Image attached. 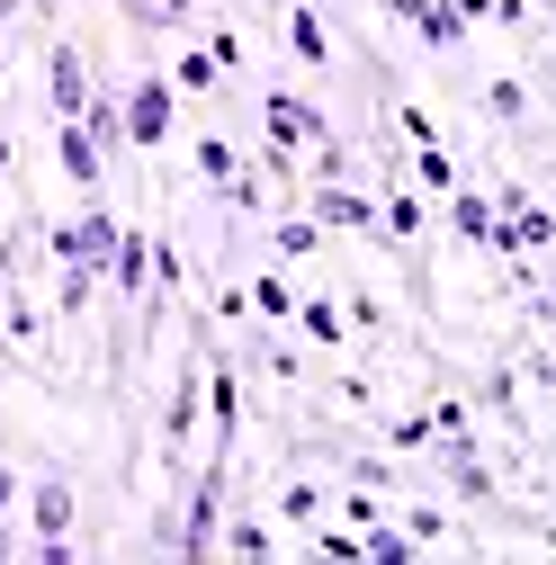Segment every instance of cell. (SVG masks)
I'll list each match as a JSON object with an SVG mask.
<instances>
[{
  "mask_svg": "<svg viewBox=\"0 0 556 565\" xmlns=\"http://www.w3.org/2000/svg\"><path fill=\"white\" fill-rule=\"evenodd\" d=\"M225 467H234V458H206V467L189 476L180 521H162V530H153V547H162V556H206V547H216V521H225Z\"/></svg>",
  "mask_w": 556,
  "mask_h": 565,
  "instance_id": "cell-1",
  "label": "cell"
},
{
  "mask_svg": "<svg viewBox=\"0 0 556 565\" xmlns=\"http://www.w3.org/2000/svg\"><path fill=\"white\" fill-rule=\"evenodd\" d=\"M117 117H126V153H162L171 145V82L162 73L117 82Z\"/></svg>",
  "mask_w": 556,
  "mask_h": 565,
  "instance_id": "cell-2",
  "label": "cell"
},
{
  "mask_svg": "<svg viewBox=\"0 0 556 565\" xmlns=\"http://www.w3.org/2000/svg\"><path fill=\"white\" fill-rule=\"evenodd\" d=\"M197 404H206V422H216V458H234L243 449V369L225 360L216 341H206V395Z\"/></svg>",
  "mask_w": 556,
  "mask_h": 565,
  "instance_id": "cell-3",
  "label": "cell"
},
{
  "mask_svg": "<svg viewBox=\"0 0 556 565\" xmlns=\"http://www.w3.org/2000/svg\"><path fill=\"white\" fill-rule=\"evenodd\" d=\"M197 395H206V341H189V360H180V377H171V404H162V449H171V458H189Z\"/></svg>",
  "mask_w": 556,
  "mask_h": 565,
  "instance_id": "cell-4",
  "label": "cell"
},
{
  "mask_svg": "<svg viewBox=\"0 0 556 565\" xmlns=\"http://www.w3.org/2000/svg\"><path fill=\"white\" fill-rule=\"evenodd\" d=\"M82 99H90V54L73 36H54L45 45V117H82Z\"/></svg>",
  "mask_w": 556,
  "mask_h": 565,
  "instance_id": "cell-5",
  "label": "cell"
},
{
  "mask_svg": "<svg viewBox=\"0 0 556 565\" xmlns=\"http://www.w3.org/2000/svg\"><path fill=\"white\" fill-rule=\"evenodd\" d=\"M306 216L314 225H341V234H377V198L351 189V180H314L306 189Z\"/></svg>",
  "mask_w": 556,
  "mask_h": 565,
  "instance_id": "cell-6",
  "label": "cell"
},
{
  "mask_svg": "<svg viewBox=\"0 0 556 565\" xmlns=\"http://www.w3.org/2000/svg\"><path fill=\"white\" fill-rule=\"evenodd\" d=\"M99 278H108V288H117L126 306H145V297H153V225H126Z\"/></svg>",
  "mask_w": 556,
  "mask_h": 565,
  "instance_id": "cell-7",
  "label": "cell"
},
{
  "mask_svg": "<svg viewBox=\"0 0 556 565\" xmlns=\"http://www.w3.org/2000/svg\"><path fill=\"white\" fill-rule=\"evenodd\" d=\"M377 10H386V19H404L431 54H458V45H467V19L449 10V0H377Z\"/></svg>",
  "mask_w": 556,
  "mask_h": 565,
  "instance_id": "cell-8",
  "label": "cell"
},
{
  "mask_svg": "<svg viewBox=\"0 0 556 565\" xmlns=\"http://www.w3.org/2000/svg\"><path fill=\"white\" fill-rule=\"evenodd\" d=\"M440 449V467H449V484H458V503H484V512H503V476L475 458V440H431Z\"/></svg>",
  "mask_w": 556,
  "mask_h": 565,
  "instance_id": "cell-9",
  "label": "cell"
},
{
  "mask_svg": "<svg viewBox=\"0 0 556 565\" xmlns=\"http://www.w3.org/2000/svg\"><path fill=\"white\" fill-rule=\"evenodd\" d=\"M449 234L467 252H494L503 260V216H494V198H484V189H449Z\"/></svg>",
  "mask_w": 556,
  "mask_h": 565,
  "instance_id": "cell-10",
  "label": "cell"
},
{
  "mask_svg": "<svg viewBox=\"0 0 556 565\" xmlns=\"http://www.w3.org/2000/svg\"><path fill=\"white\" fill-rule=\"evenodd\" d=\"M54 162H63V180H73V189H99V180H108V153L90 145L82 117H54Z\"/></svg>",
  "mask_w": 556,
  "mask_h": 565,
  "instance_id": "cell-11",
  "label": "cell"
},
{
  "mask_svg": "<svg viewBox=\"0 0 556 565\" xmlns=\"http://www.w3.org/2000/svg\"><path fill=\"white\" fill-rule=\"evenodd\" d=\"M260 126H269V145H278V153H297V145H314V135H332V126H323L306 99H288V90H269V99H260Z\"/></svg>",
  "mask_w": 556,
  "mask_h": 565,
  "instance_id": "cell-12",
  "label": "cell"
},
{
  "mask_svg": "<svg viewBox=\"0 0 556 565\" xmlns=\"http://www.w3.org/2000/svg\"><path fill=\"white\" fill-rule=\"evenodd\" d=\"M288 54L306 63V73H332V28H323V10H306V0H288Z\"/></svg>",
  "mask_w": 556,
  "mask_h": 565,
  "instance_id": "cell-13",
  "label": "cell"
},
{
  "mask_svg": "<svg viewBox=\"0 0 556 565\" xmlns=\"http://www.w3.org/2000/svg\"><path fill=\"white\" fill-rule=\"evenodd\" d=\"M377 234H386V243H423V234H431V206L413 198V189H395V198H377Z\"/></svg>",
  "mask_w": 556,
  "mask_h": 565,
  "instance_id": "cell-14",
  "label": "cell"
},
{
  "mask_svg": "<svg viewBox=\"0 0 556 565\" xmlns=\"http://www.w3.org/2000/svg\"><path fill=\"white\" fill-rule=\"evenodd\" d=\"M99 288H108V278H99V260H63V288H54V315H90V306H99Z\"/></svg>",
  "mask_w": 556,
  "mask_h": 565,
  "instance_id": "cell-15",
  "label": "cell"
},
{
  "mask_svg": "<svg viewBox=\"0 0 556 565\" xmlns=\"http://www.w3.org/2000/svg\"><path fill=\"white\" fill-rule=\"evenodd\" d=\"M332 512V493L314 484V476H297V484H278V521H297V530H314Z\"/></svg>",
  "mask_w": 556,
  "mask_h": 565,
  "instance_id": "cell-16",
  "label": "cell"
},
{
  "mask_svg": "<svg viewBox=\"0 0 556 565\" xmlns=\"http://www.w3.org/2000/svg\"><path fill=\"white\" fill-rule=\"evenodd\" d=\"M288 323H297V332H306V341H323V350H332V341H341V332H351V315H341V306H332V297H297V315H288Z\"/></svg>",
  "mask_w": 556,
  "mask_h": 565,
  "instance_id": "cell-17",
  "label": "cell"
},
{
  "mask_svg": "<svg viewBox=\"0 0 556 565\" xmlns=\"http://www.w3.org/2000/svg\"><path fill=\"white\" fill-rule=\"evenodd\" d=\"M243 297H252V315H260V323H288V315H297V288H288L278 269H260V278H252Z\"/></svg>",
  "mask_w": 556,
  "mask_h": 565,
  "instance_id": "cell-18",
  "label": "cell"
},
{
  "mask_svg": "<svg viewBox=\"0 0 556 565\" xmlns=\"http://www.w3.org/2000/svg\"><path fill=\"white\" fill-rule=\"evenodd\" d=\"M475 108L494 117V126H530V90H521V82H484V90H475Z\"/></svg>",
  "mask_w": 556,
  "mask_h": 565,
  "instance_id": "cell-19",
  "label": "cell"
},
{
  "mask_svg": "<svg viewBox=\"0 0 556 565\" xmlns=\"http://www.w3.org/2000/svg\"><path fill=\"white\" fill-rule=\"evenodd\" d=\"M269 252H278V260H306V252H323V225H314V216H288V225H269Z\"/></svg>",
  "mask_w": 556,
  "mask_h": 565,
  "instance_id": "cell-20",
  "label": "cell"
},
{
  "mask_svg": "<svg viewBox=\"0 0 556 565\" xmlns=\"http://www.w3.org/2000/svg\"><path fill=\"white\" fill-rule=\"evenodd\" d=\"M162 82H171V90H216L225 73H216V54H206V45H189V54L171 63V73H162Z\"/></svg>",
  "mask_w": 556,
  "mask_h": 565,
  "instance_id": "cell-21",
  "label": "cell"
},
{
  "mask_svg": "<svg viewBox=\"0 0 556 565\" xmlns=\"http://www.w3.org/2000/svg\"><path fill=\"white\" fill-rule=\"evenodd\" d=\"M413 180H423V189H440V198L458 189V162H449V145H440V135H431L423 153H413Z\"/></svg>",
  "mask_w": 556,
  "mask_h": 565,
  "instance_id": "cell-22",
  "label": "cell"
},
{
  "mask_svg": "<svg viewBox=\"0 0 556 565\" xmlns=\"http://www.w3.org/2000/svg\"><path fill=\"white\" fill-rule=\"evenodd\" d=\"M234 162H243V153L225 145V135H197V180H206V189H225V180H234Z\"/></svg>",
  "mask_w": 556,
  "mask_h": 565,
  "instance_id": "cell-23",
  "label": "cell"
},
{
  "mask_svg": "<svg viewBox=\"0 0 556 565\" xmlns=\"http://www.w3.org/2000/svg\"><path fill=\"white\" fill-rule=\"evenodd\" d=\"M216 547L225 556H269V521H216Z\"/></svg>",
  "mask_w": 556,
  "mask_h": 565,
  "instance_id": "cell-24",
  "label": "cell"
},
{
  "mask_svg": "<svg viewBox=\"0 0 556 565\" xmlns=\"http://www.w3.org/2000/svg\"><path fill=\"white\" fill-rule=\"evenodd\" d=\"M386 512H395V503H386ZM395 521H404V539H413V547H449V521H440V512H423V503H404Z\"/></svg>",
  "mask_w": 556,
  "mask_h": 565,
  "instance_id": "cell-25",
  "label": "cell"
},
{
  "mask_svg": "<svg viewBox=\"0 0 556 565\" xmlns=\"http://www.w3.org/2000/svg\"><path fill=\"white\" fill-rule=\"evenodd\" d=\"M386 449H395V458L431 449V413H395V422H386Z\"/></svg>",
  "mask_w": 556,
  "mask_h": 565,
  "instance_id": "cell-26",
  "label": "cell"
},
{
  "mask_svg": "<svg viewBox=\"0 0 556 565\" xmlns=\"http://www.w3.org/2000/svg\"><path fill=\"white\" fill-rule=\"evenodd\" d=\"M341 521H351V530H368V521H386V493H368V484H351V493H341Z\"/></svg>",
  "mask_w": 556,
  "mask_h": 565,
  "instance_id": "cell-27",
  "label": "cell"
},
{
  "mask_svg": "<svg viewBox=\"0 0 556 565\" xmlns=\"http://www.w3.org/2000/svg\"><path fill=\"white\" fill-rule=\"evenodd\" d=\"M206 54H216V73H243V36H234V28L206 36Z\"/></svg>",
  "mask_w": 556,
  "mask_h": 565,
  "instance_id": "cell-28",
  "label": "cell"
},
{
  "mask_svg": "<svg viewBox=\"0 0 556 565\" xmlns=\"http://www.w3.org/2000/svg\"><path fill=\"white\" fill-rule=\"evenodd\" d=\"M10 556H28V530H19L10 512H0V565H10Z\"/></svg>",
  "mask_w": 556,
  "mask_h": 565,
  "instance_id": "cell-29",
  "label": "cell"
},
{
  "mask_svg": "<svg viewBox=\"0 0 556 565\" xmlns=\"http://www.w3.org/2000/svg\"><path fill=\"white\" fill-rule=\"evenodd\" d=\"M153 10H162V28H189V19L206 10V0H153Z\"/></svg>",
  "mask_w": 556,
  "mask_h": 565,
  "instance_id": "cell-30",
  "label": "cell"
},
{
  "mask_svg": "<svg viewBox=\"0 0 556 565\" xmlns=\"http://www.w3.org/2000/svg\"><path fill=\"white\" fill-rule=\"evenodd\" d=\"M19 493H28V484H19V467H0V512H19Z\"/></svg>",
  "mask_w": 556,
  "mask_h": 565,
  "instance_id": "cell-31",
  "label": "cell"
},
{
  "mask_svg": "<svg viewBox=\"0 0 556 565\" xmlns=\"http://www.w3.org/2000/svg\"><path fill=\"white\" fill-rule=\"evenodd\" d=\"M19 171V145H10V135H0V180H10Z\"/></svg>",
  "mask_w": 556,
  "mask_h": 565,
  "instance_id": "cell-32",
  "label": "cell"
},
{
  "mask_svg": "<svg viewBox=\"0 0 556 565\" xmlns=\"http://www.w3.org/2000/svg\"><path fill=\"white\" fill-rule=\"evenodd\" d=\"M19 10H36V0H0V28H10V19H19Z\"/></svg>",
  "mask_w": 556,
  "mask_h": 565,
  "instance_id": "cell-33",
  "label": "cell"
},
{
  "mask_svg": "<svg viewBox=\"0 0 556 565\" xmlns=\"http://www.w3.org/2000/svg\"><path fill=\"white\" fill-rule=\"evenodd\" d=\"M530 10H556V0H530Z\"/></svg>",
  "mask_w": 556,
  "mask_h": 565,
  "instance_id": "cell-34",
  "label": "cell"
},
{
  "mask_svg": "<svg viewBox=\"0 0 556 565\" xmlns=\"http://www.w3.org/2000/svg\"><path fill=\"white\" fill-rule=\"evenodd\" d=\"M269 10H288V0H269Z\"/></svg>",
  "mask_w": 556,
  "mask_h": 565,
  "instance_id": "cell-35",
  "label": "cell"
}]
</instances>
